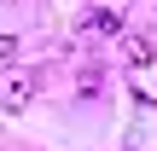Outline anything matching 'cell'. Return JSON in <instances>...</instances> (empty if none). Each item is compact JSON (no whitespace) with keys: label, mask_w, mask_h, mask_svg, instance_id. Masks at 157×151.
<instances>
[{"label":"cell","mask_w":157,"mask_h":151,"mask_svg":"<svg viewBox=\"0 0 157 151\" xmlns=\"http://www.w3.org/2000/svg\"><path fill=\"white\" fill-rule=\"evenodd\" d=\"M35 93H41V70H29V64L0 70V111H23Z\"/></svg>","instance_id":"cell-1"},{"label":"cell","mask_w":157,"mask_h":151,"mask_svg":"<svg viewBox=\"0 0 157 151\" xmlns=\"http://www.w3.org/2000/svg\"><path fill=\"white\" fill-rule=\"evenodd\" d=\"M82 29H87V35H117V29H122V12H111V6H93V12L82 17Z\"/></svg>","instance_id":"cell-2"},{"label":"cell","mask_w":157,"mask_h":151,"mask_svg":"<svg viewBox=\"0 0 157 151\" xmlns=\"http://www.w3.org/2000/svg\"><path fill=\"white\" fill-rule=\"evenodd\" d=\"M157 58V47L146 41V35H128V64H151Z\"/></svg>","instance_id":"cell-3"},{"label":"cell","mask_w":157,"mask_h":151,"mask_svg":"<svg viewBox=\"0 0 157 151\" xmlns=\"http://www.w3.org/2000/svg\"><path fill=\"white\" fill-rule=\"evenodd\" d=\"M76 81H82V93H99V87H105V70H99V64H82Z\"/></svg>","instance_id":"cell-4"},{"label":"cell","mask_w":157,"mask_h":151,"mask_svg":"<svg viewBox=\"0 0 157 151\" xmlns=\"http://www.w3.org/2000/svg\"><path fill=\"white\" fill-rule=\"evenodd\" d=\"M6 58H17V41H12V35H0V64H6Z\"/></svg>","instance_id":"cell-5"}]
</instances>
